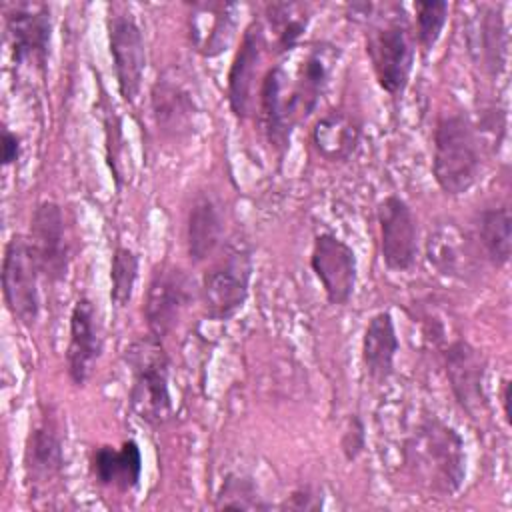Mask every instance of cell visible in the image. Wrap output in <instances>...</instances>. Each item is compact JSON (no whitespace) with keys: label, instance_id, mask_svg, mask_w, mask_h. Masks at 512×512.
<instances>
[{"label":"cell","instance_id":"6da1fadb","mask_svg":"<svg viewBox=\"0 0 512 512\" xmlns=\"http://www.w3.org/2000/svg\"><path fill=\"white\" fill-rule=\"evenodd\" d=\"M404 458L412 474L432 492L454 494L466 476V454L460 434L428 420L406 440Z\"/></svg>","mask_w":512,"mask_h":512},{"label":"cell","instance_id":"7a4b0ae2","mask_svg":"<svg viewBox=\"0 0 512 512\" xmlns=\"http://www.w3.org/2000/svg\"><path fill=\"white\" fill-rule=\"evenodd\" d=\"M432 174L448 196L466 194L480 176V144L466 116H442L434 128Z\"/></svg>","mask_w":512,"mask_h":512},{"label":"cell","instance_id":"3957f363","mask_svg":"<svg viewBox=\"0 0 512 512\" xmlns=\"http://www.w3.org/2000/svg\"><path fill=\"white\" fill-rule=\"evenodd\" d=\"M124 362L132 374L130 406L148 424H164L172 416L168 388V356L156 336L132 342L124 352Z\"/></svg>","mask_w":512,"mask_h":512},{"label":"cell","instance_id":"277c9868","mask_svg":"<svg viewBox=\"0 0 512 512\" xmlns=\"http://www.w3.org/2000/svg\"><path fill=\"white\" fill-rule=\"evenodd\" d=\"M252 256L242 246H232L202 276L200 296L204 312L212 320H230L248 298Z\"/></svg>","mask_w":512,"mask_h":512},{"label":"cell","instance_id":"5b68a950","mask_svg":"<svg viewBox=\"0 0 512 512\" xmlns=\"http://www.w3.org/2000/svg\"><path fill=\"white\" fill-rule=\"evenodd\" d=\"M38 276L40 268L28 236L14 234L4 248L2 294L10 314L24 326H32L40 314Z\"/></svg>","mask_w":512,"mask_h":512},{"label":"cell","instance_id":"8992f818","mask_svg":"<svg viewBox=\"0 0 512 512\" xmlns=\"http://www.w3.org/2000/svg\"><path fill=\"white\" fill-rule=\"evenodd\" d=\"M106 28L118 92L128 104H132L140 92L146 68V48L142 30L130 12L112 6L108 10Z\"/></svg>","mask_w":512,"mask_h":512},{"label":"cell","instance_id":"52a82bcc","mask_svg":"<svg viewBox=\"0 0 512 512\" xmlns=\"http://www.w3.org/2000/svg\"><path fill=\"white\" fill-rule=\"evenodd\" d=\"M366 52L378 86L390 96L402 94L414 64V44L408 28L402 22H386L374 28L368 32Z\"/></svg>","mask_w":512,"mask_h":512},{"label":"cell","instance_id":"ba28073f","mask_svg":"<svg viewBox=\"0 0 512 512\" xmlns=\"http://www.w3.org/2000/svg\"><path fill=\"white\" fill-rule=\"evenodd\" d=\"M380 254L388 270L406 272L418 256V222L406 200L386 196L378 204Z\"/></svg>","mask_w":512,"mask_h":512},{"label":"cell","instance_id":"9c48e42d","mask_svg":"<svg viewBox=\"0 0 512 512\" xmlns=\"http://www.w3.org/2000/svg\"><path fill=\"white\" fill-rule=\"evenodd\" d=\"M190 300L192 282L180 268L168 264L156 268L144 298V318L150 334L160 340L170 334Z\"/></svg>","mask_w":512,"mask_h":512},{"label":"cell","instance_id":"30bf717a","mask_svg":"<svg viewBox=\"0 0 512 512\" xmlns=\"http://www.w3.org/2000/svg\"><path fill=\"white\" fill-rule=\"evenodd\" d=\"M6 30L14 64L42 70L48 60L52 36L48 6L36 2H20L10 6L6 12Z\"/></svg>","mask_w":512,"mask_h":512},{"label":"cell","instance_id":"8fae6325","mask_svg":"<svg viewBox=\"0 0 512 512\" xmlns=\"http://www.w3.org/2000/svg\"><path fill=\"white\" fill-rule=\"evenodd\" d=\"M310 266L320 280L330 304L344 306L354 294L358 264L354 250L330 232L314 238L310 252Z\"/></svg>","mask_w":512,"mask_h":512},{"label":"cell","instance_id":"7c38bea8","mask_svg":"<svg viewBox=\"0 0 512 512\" xmlns=\"http://www.w3.org/2000/svg\"><path fill=\"white\" fill-rule=\"evenodd\" d=\"M28 240H30L34 258L38 262L40 274L50 282H58L66 278V272H68L66 228H64L62 208L56 202L44 200L36 206L30 220Z\"/></svg>","mask_w":512,"mask_h":512},{"label":"cell","instance_id":"4fadbf2b","mask_svg":"<svg viewBox=\"0 0 512 512\" xmlns=\"http://www.w3.org/2000/svg\"><path fill=\"white\" fill-rule=\"evenodd\" d=\"M102 354V332L96 308L88 298H78L70 312V340L66 348V366L72 382L84 386Z\"/></svg>","mask_w":512,"mask_h":512},{"label":"cell","instance_id":"5bb4252c","mask_svg":"<svg viewBox=\"0 0 512 512\" xmlns=\"http://www.w3.org/2000/svg\"><path fill=\"white\" fill-rule=\"evenodd\" d=\"M446 376L454 398L472 418H478L486 408L484 392V358L466 340H456L448 346L446 356Z\"/></svg>","mask_w":512,"mask_h":512},{"label":"cell","instance_id":"9a60e30c","mask_svg":"<svg viewBox=\"0 0 512 512\" xmlns=\"http://www.w3.org/2000/svg\"><path fill=\"white\" fill-rule=\"evenodd\" d=\"M260 118H262V126L268 142L274 148L284 150L290 142V132L298 122V118H296L292 96H290L288 76L282 70V66L270 68L262 80Z\"/></svg>","mask_w":512,"mask_h":512},{"label":"cell","instance_id":"2e32d148","mask_svg":"<svg viewBox=\"0 0 512 512\" xmlns=\"http://www.w3.org/2000/svg\"><path fill=\"white\" fill-rule=\"evenodd\" d=\"M266 40L260 22H252L240 42V48L228 70V102L236 118H246L252 110V94L256 70L264 52Z\"/></svg>","mask_w":512,"mask_h":512},{"label":"cell","instance_id":"e0dca14e","mask_svg":"<svg viewBox=\"0 0 512 512\" xmlns=\"http://www.w3.org/2000/svg\"><path fill=\"white\" fill-rule=\"evenodd\" d=\"M62 466V444L54 428L50 424L32 428L24 450V470L32 492H48L60 480Z\"/></svg>","mask_w":512,"mask_h":512},{"label":"cell","instance_id":"ac0fdd59","mask_svg":"<svg viewBox=\"0 0 512 512\" xmlns=\"http://www.w3.org/2000/svg\"><path fill=\"white\" fill-rule=\"evenodd\" d=\"M236 32V6L222 2L196 4L190 14V36L202 56L222 54Z\"/></svg>","mask_w":512,"mask_h":512},{"label":"cell","instance_id":"d6986e66","mask_svg":"<svg viewBox=\"0 0 512 512\" xmlns=\"http://www.w3.org/2000/svg\"><path fill=\"white\" fill-rule=\"evenodd\" d=\"M92 474L98 484L130 492L142 476V452L134 440H124L120 448L100 446L92 454Z\"/></svg>","mask_w":512,"mask_h":512},{"label":"cell","instance_id":"ffe728a7","mask_svg":"<svg viewBox=\"0 0 512 512\" xmlns=\"http://www.w3.org/2000/svg\"><path fill=\"white\" fill-rule=\"evenodd\" d=\"M400 348L394 318L388 310L376 312L362 336V362L374 382H384L394 372V358Z\"/></svg>","mask_w":512,"mask_h":512},{"label":"cell","instance_id":"44dd1931","mask_svg":"<svg viewBox=\"0 0 512 512\" xmlns=\"http://www.w3.org/2000/svg\"><path fill=\"white\" fill-rule=\"evenodd\" d=\"M152 112L156 126L170 136H182L194 124L192 96L170 78L156 80L152 88Z\"/></svg>","mask_w":512,"mask_h":512},{"label":"cell","instance_id":"7402d4cb","mask_svg":"<svg viewBox=\"0 0 512 512\" xmlns=\"http://www.w3.org/2000/svg\"><path fill=\"white\" fill-rule=\"evenodd\" d=\"M360 140L358 124L344 112L324 114L312 130V142L318 154L326 160H346L354 154Z\"/></svg>","mask_w":512,"mask_h":512},{"label":"cell","instance_id":"603a6c76","mask_svg":"<svg viewBox=\"0 0 512 512\" xmlns=\"http://www.w3.org/2000/svg\"><path fill=\"white\" fill-rule=\"evenodd\" d=\"M188 254L194 262L206 260L222 238V218L218 206L202 196L198 198L188 214Z\"/></svg>","mask_w":512,"mask_h":512},{"label":"cell","instance_id":"cb8c5ba5","mask_svg":"<svg viewBox=\"0 0 512 512\" xmlns=\"http://www.w3.org/2000/svg\"><path fill=\"white\" fill-rule=\"evenodd\" d=\"M478 238L494 266H506L512 250V216L508 206L486 208L478 218Z\"/></svg>","mask_w":512,"mask_h":512},{"label":"cell","instance_id":"d4e9b609","mask_svg":"<svg viewBox=\"0 0 512 512\" xmlns=\"http://www.w3.org/2000/svg\"><path fill=\"white\" fill-rule=\"evenodd\" d=\"M468 246L466 238L452 226H440L430 232L428 238V260L430 264L446 276H460L468 266Z\"/></svg>","mask_w":512,"mask_h":512},{"label":"cell","instance_id":"484cf974","mask_svg":"<svg viewBox=\"0 0 512 512\" xmlns=\"http://www.w3.org/2000/svg\"><path fill=\"white\" fill-rule=\"evenodd\" d=\"M138 278V256L130 248L118 246L112 254L110 264V300L114 306L124 308L134 292V284Z\"/></svg>","mask_w":512,"mask_h":512},{"label":"cell","instance_id":"4316f807","mask_svg":"<svg viewBox=\"0 0 512 512\" xmlns=\"http://www.w3.org/2000/svg\"><path fill=\"white\" fill-rule=\"evenodd\" d=\"M216 508H238V510H260L268 504L260 502L256 484L248 476L228 474L216 494Z\"/></svg>","mask_w":512,"mask_h":512},{"label":"cell","instance_id":"83f0119b","mask_svg":"<svg viewBox=\"0 0 512 512\" xmlns=\"http://www.w3.org/2000/svg\"><path fill=\"white\" fill-rule=\"evenodd\" d=\"M416 36L418 44L428 52L440 38L442 28L448 18V2L444 0H428V2H416Z\"/></svg>","mask_w":512,"mask_h":512},{"label":"cell","instance_id":"f1b7e54d","mask_svg":"<svg viewBox=\"0 0 512 512\" xmlns=\"http://www.w3.org/2000/svg\"><path fill=\"white\" fill-rule=\"evenodd\" d=\"M482 34V54L486 60V66L490 72L498 74L504 68L506 58V34H504V22L500 12H488L480 26Z\"/></svg>","mask_w":512,"mask_h":512},{"label":"cell","instance_id":"f546056e","mask_svg":"<svg viewBox=\"0 0 512 512\" xmlns=\"http://www.w3.org/2000/svg\"><path fill=\"white\" fill-rule=\"evenodd\" d=\"M292 10L294 6L290 4H272L268 8L270 22L276 26L280 52L292 50L306 30V20L300 18L302 14H292Z\"/></svg>","mask_w":512,"mask_h":512},{"label":"cell","instance_id":"4dcf8cb0","mask_svg":"<svg viewBox=\"0 0 512 512\" xmlns=\"http://www.w3.org/2000/svg\"><path fill=\"white\" fill-rule=\"evenodd\" d=\"M340 446L346 460H356L364 450V424L356 414L348 418V426L344 428Z\"/></svg>","mask_w":512,"mask_h":512},{"label":"cell","instance_id":"1f68e13d","mask_svg":"<svg viewBox=\"0 0 512 512\" xmlns=\"http://www.w3.org/2000/svg\"><path fill=\"white\" fill-rule=\"evenodd\" d=\"M282 508H290V510H318V508H322V496H318L310 486H302V488L294 490L286 498Z\"/></svg>","mask_w":512,"mask_h":512},{"label":"cell","instance_id":"d6a6232c","mask_svg":"<svg viewBox=\"0 0 512 512\" xmlns=\"http://www.w3.org/2000/svg\"><path fill=\"white\" fill-rule=\"evenodd\" d=\"M20 138L8 128L2 130V164L10 166L20 158Z\"/></svg>","mask_w":512,"mask_h":512},{"label":"cell","instance_id":"836d02e7","mask_svg":"<svg viewBox=\"0 0 512 512\" xmlns=\"http://www.w3.org/2000/svg\"><path fill=\"white\" fill-rule=\"evenodd\" d=\"M502 406H504V418L506 422H510V382L504 380L502 386Z\"/></svg>","mask_w":512,"mask_h":512}]
</instances>
